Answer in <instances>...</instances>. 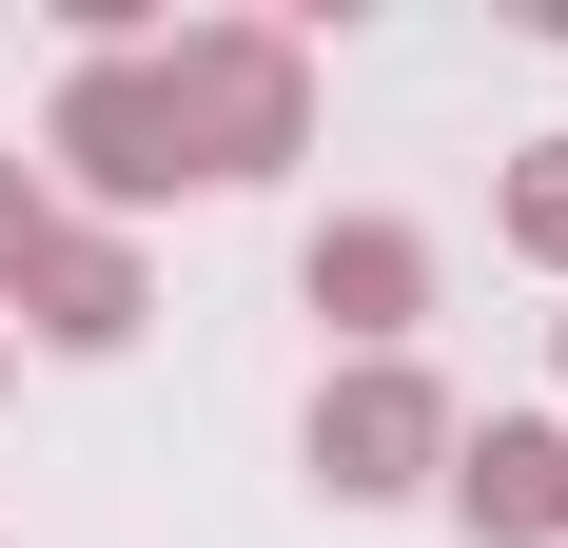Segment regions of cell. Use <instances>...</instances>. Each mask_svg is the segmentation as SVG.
<instances>
[{
	"instance_id": "1",
	"label": "cell",
	"mask_w": 568,
	"mask_h": 548,
	"mask_svg": "<svg viewBox=\"0 0 568 548\" xmlns=\"http://www.w3.org/2000/svg\"><path fill=\"white\" fill-rule=\"evenodd\" d=\"M138 59H158V99H176L196 196L314 158V59H294V20H176V40H138Z\"/></svg>"
},
{
	"instance_id": "2",
	"label": "cell",
	"mask_w": 568,
	"mask_h": 548,
	"mask_svg": "<svg viewBox=\"0 0 568 548\" xmlns=\"http://www.w3.org/2000/svg\"><path fill=\"white\" fill-rule=\"evenodd\" d=\"M40 158L79 176V196H99V235H118V216H158V196H196L158 59H79V79H59V118H40ZM59 176H40V196H59Z\"/></svg>"
},
{
	"instance_id": "3",
	"label": "cell",
	"mask_w": 568,
	"mask_h": 548,
	"mask_svg": "<svg viewBox=\"0 0 568 548\" xmlns=\"http://www.w3.org/2000/svg\"><path fill=\"white\" fill-rule=\"evenodd\" d=\"M452 432H470V412L412 373V353H353V373L314 392V490H334V509H393V490L452 470Z\"/></svg>"
},
{
	"instance_id": "4",
	"label": "cell",
	"mask_w": 568,
	"mask_h": 548,
	"mask_svg": "<svg viewBox=\"0 0 568 548\" xmlns=\"http://www.w3.org/2000/svg\"><path fill=\"white\" fill-rule=\"evenodd\" d=\"M432 490H452L470 548H568V432H549V412H490V432H452Z\"/></svg>"
},
{
	"instance_id": "5",
	"label": "cell",
	"mask_w": 568,
	"mask_h": 548,
	"mask_svg": "<svg viewBox=\"0 0 568 548\" xmlns=\"http://www.w3.org/2000/svg\"><path fill=\"white\" fill-rule=\"evenodd\" d=\"M138 314H158V294H138V235H99V216H59L40 255H20V294H0V333H40V353H118Z\"/></svg>"
},
{
	"instance_id": "6",
	"label": "cell",
	"mask_w": 568,
	"mask_h": 548,
	"mask_svg": "<svg viewBox=\"0 0 568 548\" xmlns=\"http://www.w3.org/2000/svg\"><path fill=\"white\" fill-rule=\"evenodd\" d=\"M294 294H314L353 353H412V314H432V235H412V216H314Z\"/></svg>"
},
{
	"instance_id": "7",
	"label": "cell",
	"mask_w": 568,
	"mask_h": 548,
	"mask_svg": "<svg viewBox=\"0 0 568 548\" xmlns=\"http://www.w3.org/2000/svg\"><path fill=\"white\" fill-rule=\"evenodd\" d=\"M490 235H510L529 274H568V138H529V158L490 176Z\"/></svg>"
},
{
	"instance_id": "8",
	"label": "cell",
	"mask_w": 568,
	"mask_h": 548,
	"mask_svg": "<svg viewBox=\"0 0 568 548\" xmlns=\"http://www.w3.org/2000/svg\"><path fill=\"white\" fill-rule=\"evenodd\" d=\"M59 235V196H40V158H0V294H20V255Z\"/></svg>"
},
{
	"instance_id": "9",
	"label": "cell",
	"mask_w": 568,
	"mask_h": 548,
	"mask_svg": "<svg viewBox=\"0 0 568 548\" xmlns=\"http://www.w3.org/2000/svg\"><path fill=\"white\" fill-rule=\"evenodd\" d=\"M0 392H20V333H0Z\"/></svg>"
}]
</instances>
